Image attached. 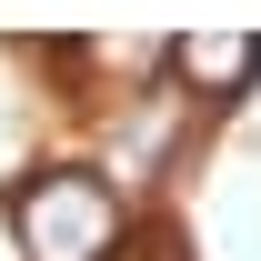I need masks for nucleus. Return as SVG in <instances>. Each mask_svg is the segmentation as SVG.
<instances>
[{
    "label": "nucleus",
    "mask_w": 261,
    "mask_h": 261,
    "mask_svg": "<svg viewBox=\"0 0 261 261\" xmlns=\"http://www.w3.org/2000/svg\"><path fill=\"white\" fill-rule=\"evenodd\" d=\"M20 251L31 261H111L121 251V191L100 171H40L31 191L10 201Z\"/></svg>",
    "instance_id": "f257e3e1"
},
{
    "label": "nucleus",
    "mask_w": 261,
    "mask_h": 261,
    "mask_svg": "<svg viewBox=\"0 0 261 261\" xmlns=\"http://www.w3.org/2000/svg\"><path fill=\"white\" fill-rule=\"evenodd\" d=\"M171 70H181L201 100H231V91L261 70V40H181V50H171Z\"/></svg>",
    "instance_id": "f03ea898"
},
{
    "label": "nucleus",
    "mask_w": 261,
    "mask_h": 261,
    "mask_svg": "<svg viewBox=\"0 0 261 261\" xmlns=\"http://www.w3.org/2000/svg\"><path fill=\"white\" fill-rule=\"evenodd\" d=\"M0 261H31V251H20V221H10V211H0Z\"/></svg>",
    "instance_id": "7ed1b4c3"
}]
</instances>
